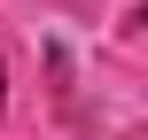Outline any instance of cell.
I'll return each mask as SVG.
<instances>
[{
	"label": "cell",
	"instance_id": "1",
	"mask_svg": "<svg viewBox=\"0 0 148 140\" xmlns=\"http://www.w3.org/2000/svg\"><path fill=\"white\" fill-rule=\"evenodd\" d=\"M0 101H8V55H0Z\"/></svg>",
	"mask_w": 148,
	"mask_h": 140
},
{
	"label": "cell",
	"instance_id": "2",
	"mask_svg": "<svg viewBox=\"0 0 148 140\" xmlns=\"http://www.w3.org/2000/svg\"><path fill=\"white\" fill-rule=\"evenodd\" d=\"M140 31H148V8H140Z\"/></svg>",
	"mask_w": 148,
	"mask_h": 140
}]
</instances>
